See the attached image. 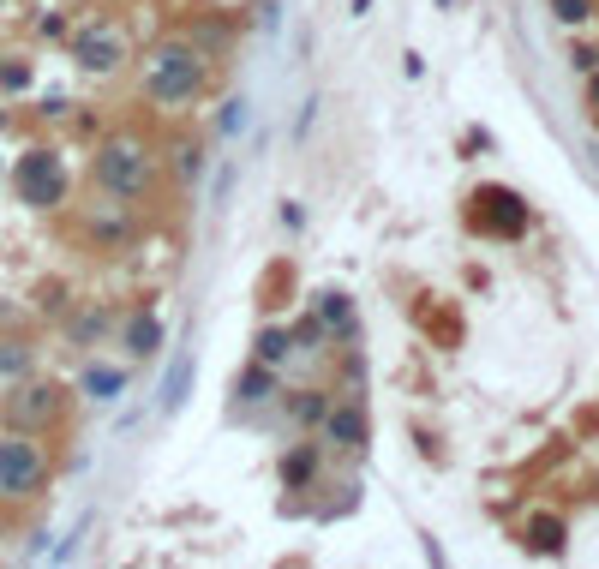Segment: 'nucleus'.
I'll return each instance as SVG.
<instances>
[{
    "instance_id": "obj_16",
    "label": "nucleus",
    "mask_w": 599,
    "mask_h": 569,
    "mask_svg": "<svg viewBox=\"0 0 599 569\" xmlns=\"http://www.w3.org/2000/svg\"><path fill=\"white\" fill-rule=\"evenodd\" d=\"M312 468H318V456H312V450L282 456V486H306V480H312Z\"/></svg>"
},
{
    "instance_id": "obj_22",
    "label": "nucleus",
    "mask_w": 599,
    "mask_h": 569,
    "mask_svg": "<svg viewBox=\"0 0 599 569\" xmlns=\"http://www.w3.org/2000/svg\"><path fill=\"white\" fill-rule=\"evenodd\" d=\"M570 66H576V72H594L599 54H594V48H576V54H570Z\"/></svg>"
},
{
    "instance_id": "obj_6",
    "label": "nucleus",
    "mask_w": 599,
    "mask_h": 569,
    "mask_svg": "<svg viewBox=\"0 0 599 569\" xmlns=\"http://www.w3.org/2000/svg\"><path fill=\"white\" fill-rule=\"evenodd\" d=\"M18 198L36 204V210L60 204V198H66V162H60L54 150H30V156L18 162Z\"/></svg>"
},
{
    "instance_id": "obj_13",
    "label": "nucleus",
    "mask_w": 599,
    "mask_h": 569,
    "mask_svg": "<svg viewBox=\"0 0 599 569\" xmlns=\"http://www.w3.org/2000/svg\"><path fill=\"white\" fill-rule=\"evenodd\" d=\"M234 396H240V402H270V396H276V366H264V360L246 366V372L234 378Z\"/></svg>"
},
{
    "instance_id": "obj_14",
    "label": "nucleus",
    "mask_w": 599,
    "mask_h": 569,
    "mask_svg": "<svg viewBox=\"0 0 599 569\" xmlns=\"http://www.w3.org/2000/svg\"><path fill=\"white\" fill-rule=\"evenodd\" d=\"M288 354H294V336H288L282 324H270V330H258V360H264V366H282Z\"/></svg>"
},
{
    "instance_id": "obj_23",
    "label": "nucleus",
    "mask_w": 599,
    "mask_h": 569,
    "mask_svg": "<svg viewBox=\"0 0 599 569\" xmlns=\"http://www.w3.org/2000/svg\"><path fill=\"white\" fill-rule=\"evenodd\" d=\"M588 108H594V114H599V66H594V72H588Z\"/></svg>"
},
{
    "instance_id": "obj_20",
    "label": "nucleus",
    "mask_w": 599,
    "mask_h": 569,
    "mask_svg": "<svg viewBox=\"0 0 599 569\" xmlns=\"http://www.w3.org/2000/svg\"><path fill=\"white\" fill-rule=\"evenodd\" d=\"M246 120H252V102H246V96H234V102L222 108V132L234 138V132H246Z\"/></svg>"
},
{
    "instance_id": "obj_18",
    "label": "nucleus",
    "mask_w": 599,
    "mask_h": 569,
    "mask_svg": "<svg viewBox=\"0 0 599 569\" xmlns=\"http://www.w3.org/2000/svg\"><path fill=\"white\" fill-rule=\"evenodd\" d=\"M174 174H180V180H198V174H204V150H198V144H174Z\"/></svg>"
},
{
    "instance_id": "obj_7",
    "label": "nucleus",
    "mask_w": 599,
    "mask_h": 569,
    "mask_svg": "<svg viewBox=\"0 0 599 569\" xmlns=\"http://www.w3.org/2000/svg\"><path fill=\"white\" fill-rule=\"evenodd\" d=\"M6 414H12V426H24V432L54 426V420H60V384H18L12 402H6Z\"/></svg>"
},
{
    "instance_id": "obj_3",
    "label": "nucleus",
    "mask_w": 599,
    "mask_h": 569,
    "mask_svg": "<svg viewBox=\"0 0 599 569\" xmlns=\"http://www.w3.org/2000/svg\"><path fill=\"white\" fill-rule=\"evenodd\" d=\"M48 486V450L36 444V432L6 426L0 432V504H30Z\"/></svg>"
},
{
    "instance_id": "obj_5",
    "label": "nucleus",
    "mask_w": 599,
    "mask_h": 569,
    "mask_svg": "<svg viewBox=\"0 0 599 569\" xmlns=\"http://www.w3.org/2000/svg\"><path fill=\"white\" fill-rule=\"evenodd\" d=\"M468 222H474V228H486V234L516 240V234H528V204H522L510 186H480V192H474Z\"/></svg>"
},
{
    "instance_id": "obj_1",
    "label": "nucleus",
    "mask_w": 599,
    "mask_h": 569,
    "mask_svg": "<svg viewBox=\"0 0 599 569\" xmlns=\"http://www.w3.org/2000/svg\"><path fill=\"white\" fill-rule=\"evenodd\" d=\"M138 90H144V102H156L162 114L192 108V102L210 90V60H204V48H198L192 36H162L156 48H144Z\"/></svg>"
},
{
    "instance_id": "obj_11",
    "label": "nucleus",
    "mask_w": 599,
    "mask_h": 569,
    "mask_svg": "<svg viewBox=\"0 0 599 569\" xmlns=\"http://www.w3.org/2000/svg\"><path fill=\"white\" fill-rule=\"evenodd\" d=\"M522 546L540 552V558H558V552H564V522H558V516H528Z\"/></svg>"
},
{
    "instance_id": "obj_19",
    "label": "nucleus",
    "mask_w": 599,
    "mask_h": 569,
    "mask_svg": "<svg viewBox=\"0 0 599 569\" xmlns=\"http://www.w3.org/2000/svg\"><path fill=\"white\" fill-rule=\"evenodd\" d=\"M552 18H558V24H588V18H594V0H552Z\"/></svg>"
},
{
    "instance_id": "obj_8",
    "label": "nucleus",
    "mask_w": 599,
    "mask_h": 569,
    "mask_svg": "<svg viewBox=\"0 0 599 569\" xmlns=\"http://www.w3.org/2000/svg\"><path fill=\"white\" fill-rule=\"evenodd\" d=\"M324 438H330L336 450H366V438H372L366 408H360V402H330V408H324Z\"/></svg>"
},
{
    "instance_id": "obj_12",
    "label": "nucleus",
    "mask_w": 599,
    "mask_h": 569,
    "mask_svg": "<svg viewBox=\"0 0 599 569\" xmlns=\"http://www.w3.org/2000/svg\"><path fill=\"white\" fill-rule=\"evenodd\" d=\"M78 390H84L90 402H114V396L126 390V372H120V366H84Z\"/></svg>"
},
{
    "instance_id": "obj_24",
    "label": "nucleus",
    "mask_w": 599,
    "mask_h": 569,
    "mask_svg": "<svg viewBox=\"0 0 599 569\" xmlns=\"http://www.w3.org/2000/svg\"><path fill=\"white\" fill-rule=\"evenodd\" d=\"M360 12H372V0H354V18H360Z\"/></svg>"
},
{
    "instance_id": "obj_4",
    "label": "nucleus",
    "mask_w": 599,
    "mask_h": 569,
    "mask_svg": "<svg viewBox=\"0 0 599 569\" xmlns=\"http://www.w3.org/2000/svg\"><path fill=\"white\" fill-rule=\"evenodd\" d=\"M72 60H78L84 72H120V66L132 60V42H126V30H120L114 18H96V24H84V30L72 36Z\"/></svg>"
},
{
    "instance_id": "obj_21",
    "label": "nucleus",
    "mask_w": 599,
    "mask_h": 569,
    "mask_svg": "<svg viewBox=\"0 0 599 569\" xmlns=\"http://www.w3.org/2000/svg\"><path fill=\"white\" fill-rule=\"evenodd\" d=\"M324 408H330V402H324V390H300L294 420H306V426H312V420H324Z\"/></svg>"
},
{
    "instance_id": "obj_10",
    "label": "nucleus",
    "mask_w": 599,
    "mask_h": 569,
    "mask_svg": "<svg viewBox=\"0 0 599 569\" xmlns=\"http://www.w3.org/2000/svg\"><path fill=\"white\" fill-rule=\"evenodd\" d=\"M318 330H330V336H354V300L336 294V288H324V294H318Z\"/></svg>"
},
{
    "instance_id": "obj_15",
    "label": "nucleus",
    "mask_w": 599,
    "mask_h": 569,
    "mask_svg": "<svg viewBox=\"0 0 599 569\" xmlns=\"http://www.w3.org/2000/svg\"><path fill=\"white\" fill-rule=\"evenodd\" d=\"M186 384H192V360L180 354V360L168 366V378H162V408H168V414H174V408L186 402Z\"/></svg>"
},
{
    "instance_id": "obj_2",
    "label": "nucleus",
    "mask_w": 599,
    "mask_h": 569,
    "mask_svg": "<svg viewBox=\"0 0 599 569\" xmlns=\"http://www.w3.org/2000/svg\"><path fill=\"white\" fill-rule=\"evenodd\" d=\"M90 180L120 198V204H138L156 192V144L144 132H108L90 156Z\"/></svg>"
},
{
    "instance_id": "obj_9",
    "label": "nucleus",
    "mask_w": 599,
    "mask_h": 569,
    "mask_svg": "<svg viewBox=\"0 0 599 569\" xmlns=\"http://www.w3.org/2000/svg\"><path fill=\"white\" fill-rule=\"evenodd\" d=\"M162 342H168L162 318H150V312L126 318V354H132V360H156V354H162Z\"/></svg>"
},
{
    "instance_id": "obj_17",
    "label": "nucleus",
    "mask_w": 599,
    "mask_h": 569,
    "mask_svg": "<svg viewBox=\"0 0 599 569\" xmlns=\"http://www.w3.org/2000/svg\"><path fill=\"white\" fill-rule=\"evenodd\" d=\"M30 372V348L24 342H0V378H24Z\"/></svg>"
}]
</instances>
